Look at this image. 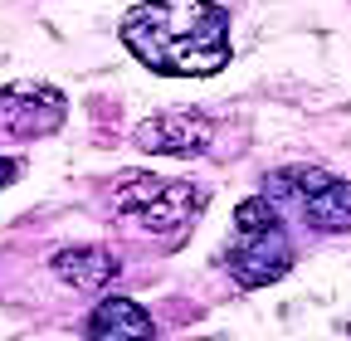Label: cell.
<instances>
[{"label": "cell", "instance_id": "1", "mask_svg": "<svg viewBox=\"0 0 351 341\" xmlns=\"http://www.w3.org/2000/svg\"><path fill=\"white\" fill-rule=\"evenodd\" d=\"M122 45L171 78H210L230 64V15L215 0H147L122 20Z\"/></svg>", "mask_w": 351, "mask_h": 341}, {"label": "cell", "instance_id": "2", "mask_svg": "<svg viewBox=\"0 0 351 341\" xmlns=\"http://www.w3.org/2000/svg\"><path fill=\"white\" fill-rule=\"evenodd\" d=\"M298 259L293 234L283 210L269 195H254L234 210V244L225 253V268L234 273V283L244 288H263V283H278Z\"/></svg>", "mask_w": 351, "mask_h": 341}, {"label": "cell", "instance_id": "3", "mask_svg": "<svg viewBox=\"0 0 351 341\" xmlns=\"http://www.w3.org/2000/svg\"><path fill=\"white\" fill-rule=\"evenodd\" d=\"M263 195L278 210H293L317 234H346L351 229V181L332 176L322 166H288V170L263 181Z\"/></svg>", "mask_w": 351, "mask_h": 341}, {"label": "cell", "instance_id": "4", "mask_svg": "<svg viewBox=\"0 0 351 341\" xmlns=\"http://www.w3.org/2000/svg\"><path fill=\"white\" fill-rule=\"evenodd\" d=\"M205 205V190L191 181H161V176H127L112 190V210L122 220H137L152 234H186Z\"/></svg>", "mask_w": 351, "mask_h": 341}, {"label": "cell", "instance_id": "5", "mask_svg": "<svg viewBox=\"0 0 351 341\" xmlns=\"http://www.w3.org/2000/svg\"><path fill=\"white\" fill-rule=\"evenodd\" d=\"M69 117V98L49 83H15L0 93V132L5 137H49Z\"/></svg>", "mask_w": 351, "mask_h": 341}, {"label": "cell", "instance_id": "6", "mask_svg": "<svg viewBox=\"0 0 351 341\" xmlns=\"http://www.w3.org/2000/svg\"><path fill=\"white\" fill-rule=\"evenodd\" d=\"M210 132H215V127H210L205 112H195V108H171V112L147 117L132 142H137L142 151H152V156H195V151H205Z\"/></svg>", "mask_w": 351, "mask_h": 341}, {"label": "cell", "instance_id": "7", "mask_svg": "<svg viewBox=\"0 0 351 341\" xmlns=\"http://www.w3.org/2000/svg\"><path fill=\"white\" fill-rule=\"evenodd\" d=\"M54 273L78 292H98V288H108L117 278V259L108 249H98V244H73V249L54 253Z\"/></svg>", "mask_w": 351, "mask_h": 341}, {"label": "cell", "instance_id": "8", "mask_svg": "<svg viewBox=\"0 0 351 341\" xmlns=\"http://www.w3.org/2000/svg\"><path fill=\"white\" fill-rule=\"evenodd\" d=\"M83 331L98 341H142V336H156V322L137 303H127V297H108V303H98L88 312Z\"/></svg>", "mask_w": 351, "mask_h": 341}, {"label": "cell", "instance_id": "9", "mask_svg": "<svg viewBox=\"0 0 351 341\" xmlns=\"http://www.w3.org/2000/svg\"><path fill=\"white\" fill-rule=\"evenodd\" d=\"M10 181H15V161H10V156H0V190H5Z\"/></svg>", "mask_w": 351, "mask_h": 341}]
</instances>
